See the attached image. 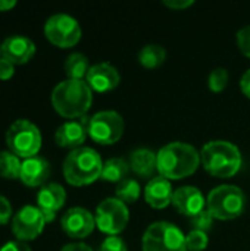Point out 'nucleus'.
<instances>
[{"instance_id": "obj_1", "label": "nucleus", "mask_w": 250, "mask_h": 251, "mask_svg": "<svg viewBox=\"0 0 250 251\" xmlns=\"http://www.w3.org/2000/svg\"><path fill=\"white\" fill-rule=\"evenodd\" d=\"M93 103V90L84 79H65L52 91V106L63 118L85 116Z\"/></svg>"}, {"instance_id": "obj_2", "label": "nucleus", "mask_w": 250, "mask_h": 251, "mask_svg": "<svg viewBox=\"0 0 250 251\" xmlns=\"http://www.w3.org/2000/svg\"><path fill=\"white\" fill-rule=\"evenodd\" d=\"M158 172L167 179H183L196 172L200 165V153L190 144L174 141L158 153Z\"/></svg>"}, {"instance_id": "obj_3", "label": "nucleus", "mask_w": 250, "mask_h": 251, "mask_svg": "<svg viewBox=\"0 0 250 251\" xmlns=\"http://www.w3.org/2000/svg\"><path fill=\"white\" fill-rule=\"evenodd\" d=\"M200 162L206 172L217 178H231L242 168V153L239 147L230 141L215 140L203 146Z\"/></svg>"}, {"instance_id": "obj_4", "label": "nucleus", "mask_w": 250, "mask_h": 251, "mask_svg": "<svg viewBox=\"0 0 250 251\" xmlns=\"http://www.w3.org/2000/svg\"><path fill=\"white\" fill-rule=\"evenodd\" d=\"M103 162L100 154L91 147H78L68 153L63 160V176L74 187L93 184L100 178Z\"/></svg>"}, {"instance_id": "obj_5", "label": "nucleus", "mask_w": 250, "mask_h": 251, "mask_svg": "<svg viewBox=\"0 0 250 251\" xmlns=\"http://www.w3.org/2000/svg\"><path fill=\"white\" fill-rule=\"evenodd\" d=\"M206 206L214 219L233 221L243 215L246 209V196L236 185H218L209 193Z\"/></svg>"}, {"instance_id": "obj_6", "label": "nucleus", "mask_w": 250, "mask_h": 251, "mask_svg": "<svg viewBox=\"0 0 250 251\" xmlns=\"http://www.w3.org/2000/svg\"><path fill=\"white\" fill-rule=\"evenodd\" d=\"M141 249L143 251H187L186 235L171 222H153L143 235Z\"/></svg>"}, {"instance_id": "obj_7", "label": "nucleus", "mask_w": 250, "mask_h": 251, "mask_svg": "<svg viewBox=\"0 0 250 251\" xmlns=\"http://www.w3.org/2000/svg\"><path fill=\"white\" fill-rule=\"evenodd\" d=\"M6 144L18 157H34L41 147L40 129L31 121L18 119L6 131Z\"/></svg>"}, {"instance_id": "obj_8", "label": "nucleus", "mask_w": 250, "mask_h": 251, "mask_svg": "<svg viewBox=\"0 0 250 251\" xmlns=\"http://www.w3.org/2000/svg\"><path fill=\"white\" fill-rule=\"evenodd\" d=\"M124 119L115 110H100L88 121V135L93 141L109 146L121 140L124 134Z\"/></svg>"}, {"instance_id": "obj_9", "label": "nucleus", "mask_w": 250, "mask_h": 251, "mask_svg": "<svg viewBox=\"0 0 250 251\" xmlns=\"http://www.w3.org/2000/svg\"><path fill=\"white\" fill-rule=\"evenodd\" d=\"M44 34L52 44L68 49L80 41L81 26L74 16L68 13H55L46 21Z\"/></svg>"}, {"instance_id": "obj_10", "label": "nucleus", "mask_w": 250, "mask_h": 251, "mask_svg": "<svg viewBox=\"0 0 250 251\" xmlns=\"http://www.w3.org/2000/svg\"><path fill=\"white\" fill-rule=\"evenodd\" d=\"M96 225L108 235H118L122 232L130 221V212L125 203L116 197L105 199L96 209Z\"/></svg>"}, {"instance_id": "obj_11", "label": "nucleus", "mask_w": 250, "mask_h": 251, "mask_svg": "<svg viewBox=\"0 0 250 251\" xmlns=\"http://www.w3.org/2000/svg\"><path fill=\"white\" fill-rule=\"evenodd\" d=\"M46 221L41 210L35 206H24L12 219V232L18 241L35 240L44 229Z\"/></svg>"}, {"instance_id": "obj_12", "label": "nucleus", "mask_w": 250, "mask_h": 251, "mask_svg": "<svg viewBox=\"0 0 250 251\" xmlns=\"http://www.w3.org/2000/svg\"><path fill=\"white\" fill-rule=\"evenodd\" d=\"M60 226L68 237L80 240L93 232L96 226V218L84 207H71L62 216Z\"/></svg>"}, {"instance_id": "obj_13", "label": "nucleus", "mask_w": 250, "mask_h": 251, "mask_svg": "<svg viewBox=\"0 0 250 251\" xmlns=\"http://www.w3.org/2000/svg\"><path fill=\"white\" fill-rule=\"evenodd\" d=\"M88 121H90L88 116H83L80 119H72L60 125L55 132L56 144L60 147L72 149V150L83 147L81 144L85 141L87 134H88L87 131Z\"/></svg>"}, {"instance_id": "obj_14", "label": "nucleus", "mask_w": 250, "mask_h": 251, "mask_svg": "<svg viewBox=\"0 0 250 251\" xmlns=\"http://www.w3.org/2000/svg\"><path fill=\"white\" fill-rule=\"evenodd\" d=\"M66 191L60 184L50 182L40 188L37 194V207L41 210L46 224L56 218V212L65 204Z\"/></svg>"}, {"instance_id": "obj_15", "label": "nucleus", "mask_w": 250, "mask_h": 251, "mask_svg": "<svg viewBox=\"0 0 250 251\" xmlns=\"http://www.w3.org/2000/svg\"><path fill=\"white\" fill-rule=\"evenodd\" d=\"M172 206L175 207L178 213L193 218L202 210H205L206 199L199 188L193 185H184L174 191Z\"/></svg>"}, {"instance_id": "obj_16", "label": "nucleus", "mask_w": 250, "mask_h": 251, "mask_svg": "<svg viewBox=\"0 0 250 251\" xmlns=\"http://www.w3.org/2000/svg\"><path fill=\"white\" fill-rule=\"evenodd\" d=\"M85 82L90 85L93 91L97 93H106L113 88H116L121 82V75L118 69L108 63V62H100L93 65L88 69V74L85 76Z\"/></svg>"}, {"instance_id": "obj_17", "label": "nucleus", "mask_w": 250, "mask_h": 251, "mask_svg": "<svg viewBox=\"0 0 250 251\" xmlns=\"http://www.w3.org/2000/svg\"><path fill=\"white\" fill-rule=\"evenodd\" d=\"M35 53V44L31 38L24 35H10L1 43V57L13 65H22L31 60Z\"/></svg>"}, {"instance_id": "obj_18", "label": "nucleus", "mask_w": 250, "mask_h": 251, "mask_svg": "<svg viewBox=\"0 0 250 251\" xmlns=\"http://www.w3.org/2000/svg\"><path fill=\"white\" fill-rule=\"evenodd\" d=\"M174 190L171 181L164 176L152 178L144 188V200L153 209H165L172 203Z\"/></svg>"}, {"instance_id": "obj_19", "label": "nucleus", "mask_w": 250, "mask_h": 251, "mask_svg": "<svg viewBox=\"0 0 250 251\" xmlns=\"http://www.w3.org/2000/svg\"><path fill=\"white\" fill-rule=\"evenodd\" d=\"M50 176V165L44 157L34 156L25 159L21 166L19 179L28 187H40Z\"/></svg>"}, {"instance_id": "obj_20", "label": "nucleus", "mask_w": 250, "mask_h": 251, "mask_svg": "<svg viewBox=\"0 0 250 251\" xmlns=\"http://www.w3.org/2000/svg\"><path fill=\"white\" fill-rule=\"evenodd\" d=\"M128 163L130 169L141 178H150L158 171V156L150 149H136L128 156Z\"/></svg>"}, {"instance_id": "obj_21", "label": "nucleus", "mask_w": 250, "mask_h": 251, "mask_svg": "<svg viewBox=\"0 0 250 251\" xmlns=\"http://www.w3.org/2000/svg\"><path fill=\"white\" fill-rule=\"evenodd\" d=\"M130 172V163L127 159L124 157H112L109 160H106L103 163V169H102V175L100 178L103 181L108 182H121L125 178H128Z\"/></svg>"}, {"instance_id": "obj_22", "label": "nucleus", "mask_w": 250, "mask_h": 251, "mask_svg": "<svg viewBox=\"0 0 250 251\" xmlns=\"http://www.w3.org/2000/svg\"><path fill=\"white\" fill-rule=\"evenodd\" d=\"M167 60V50L161 44H147L139 51V63L147 69L159 68Z\"/></svg>"}, {"instance_id": "obj_23", "label": "nucleus", "mask_w": 250, "mask_h": 251, "mask_svg": "<svg viewBox=\"0 0 250 251\" xmlns=\"http://www.w3.org/2000/svg\"><path fill=\"white\" fill-rule=\"evenodd\" d=\"M63 68L68 79H84L91 66L88 65L87 56H84L83 53H71L66 57Z\"/></svg>"}, {"instance_id": "obj_24", "label": "nucleus", "mask_w": 250, "mask_h": 251, "mask_svg": "<svg viewBox=\"0 0 250 251\" xmlns=\"http://www.w3.org/2000/svg\"><path fill=\"white\" fill-rule=\"evenodd\" d=\"M22 162L12 151H0V176L6 179H16L21 174Z\"/></svg>"}, {"instance_id": "obj_25", "label": "nucleus", "mask_w": 250, "mask_h": 251, "mask_svg": "<svg viewBox=\"0 0 250 251\" xmlns=\"http://www.w3.org/2000/svg\"><path fill=\"white\" fill-rule=\"evenodd\" d=\"M140 193H141L140 184L134 178H125L116 185V190H115L116 199L125 204L136 203L140 197Z\"/></svg>"}, {"instance_id": "obj_26", "label": "nucleus", "mask_w": 250, "mask_h": 251, "mask_svg": "<svg viewBox=\"0 0 250 251\" xmlns=\"http://www.w3.org/2000/svg\"><path fill=\"white\" fill-rule=\"evenodd\" d=\"M228 79H230L228 71L225 68H217V69L211 71L209 78H208V85H209L211 91L221 93L227 87Z\"/></svg>"}, {"instance_id": "obj_27", "label": "nucleus", "mask_w": 250, "mask_h": 251, "mask_svg": "<svg viewBox=\"0 0 250 251\" xmlns=\"http://www.w3.org/2000/svg\"><path fill=\"white\" fill-rule=\"evenodd\" d=\"M208 243H209V238H208L206 232H203V231L192 229L186 235L187 251H203L208 247Z\"/></svg>"}, {"instance_id": "obj_28", "label": "nucleus", "mask_w": 250, "mask_h": 251, "mask_svg": "<svg viewBox=\"0 0 250 251\" xmlns=\"http://www.w3.org/2000/svg\"><path fill=\"white\" fill-rule=\"evenodd\" d=\"M212 224H214V218L208 209H205L200 213H197L196 216L190 218V225L193 226V229H197V231L206 232L212 228Z\"/></svg>"}, {"instance_id": "obj_29", "label": "nucleus", "mask_w": 250, "mask_h": 251, "mask_svg": "<svg viewBox=\"0 0 250 251\" xmlns=\"http://www.w3.org/2000/svg\"><path fill=\"white\" fill-rule=\"evenodd\" d=\"M99 251H127L125 241L118 235H109L100 246Z\"/></svg>"}, {"instance_id": "obj_30", "label": "nucleus", "mask_w": 250, "mask_h": 251, "mask_svg": "<svg viewBox=\"0 0 250 251\" xmlns=\"http://www.w3.org/2000/svg\"><path fill=\"white\" fill-rule=\"evenodd\" d=\"M236 40H237V46L242 50V53L250 59V25H246L242 29H239Z\"/></svg>"}, {"instance_id": "obj_31", "label": "nucleus", "mask_w": 250, "mask_h": 251, "mask_svg": "<svg viewBox=\"0 0 250 251\" xmlns=\"http://www.w3.org/2000/svg\"><path fill=\"white\" fill-rule=\"evenodd\" d=\"M10 216H12V206L6 197L0 196V226L6 225Z\"/></svg>"}, {"instance_id": "obj_32", "label": "nucleus", "mask_w": 250, "mask_h": 251, "mask_svg": "<svg viewBox=\"0 0 250 251\" xmlns=\"http://www.w3.org/2000/svg\"><path fill=\"white\" fill-rule=\"evenodd\" d=\"M13 72H15L13 63L9 62L4 57H0V79H9V78H12L13 76Z\"/></svg>"}, {"instance_id": "obj_33", "label": "nucleus", "mask_w": 250, "mask_h": 251, "mask_svg": "<svg viewBox=\"0 0 250 251\" xmlns=\"http://www.w3.org/2000/svg\"><path fill=\"white\" fill-rule=\"evenodd\" d=\"M0 251H31V249L24 243V241H9L6 243Z\"/></svg>"}, {"instance_id": "obj_34", "label": "nucleus", "mask_w": 250, "mask_h": 251, "mask_svg": "<svg viewBox=\"0 0 250 251\" xmlns=\"http://www.w3.org/2000/svg\"><path fill=\"white\" fill-rule=\"evenodd\" d=\"M194 1L193 0H164V4L169 9H177V10H181V9H186L189 6H192Z\"/></svg>"}, {"instance_id": "obj_35", "label": "nucleus", "mask_w": 250, "mask_h": 251, "mask_svg": "<svg viewBox=\"0 0 250 251\" xmlns=\"http://www.w3.org/2000/svg\"><path fill=\"white\" fill-rule=\"evenodd\" d=\"M240 88H242L243 94L250 99V69H248V71L243 74V76H242V79H240Z\"/></svg>"}, {"instance_id": "obj_36", "label": "nucleus", "mask_w": 250, "mask_h": 251, "mask_svg": "<svg viewBox=\"0 0 250 251\" xmlns=\"http://www.w3.org/2000/svg\"><path fill=\"white\" fill-rule=\"evenodd\" d=\"M60 251H93V249L84 243H72V244H66Z\"/></svg>"}, {"instance_id": "obj_37", "label": "nucleus", "mask_w": 250, "mask_h": 251, "mask_svg": "<svg viewBox=\"0 0 250 251\" xmlns=\"http://www.w3.org/2000/svg\"><path fill=\"white\" fill-rule=\"evenodd\" d=\"M15 6H16L15 0H0V12L9 10V9H12Z\"/></svg>"}, {"instance_id": "obj_38", "label": "nucleus", "mask_w": 250, "mask_h": 251, "mask_svg": "<svg viewBox=\"0 0 250 251\" xmlns=\"http://www.w3.org/2000/svg\"><path fill=\"white\" fill-rule=\"evenodd\" d=\"M0 56H1V44H0Z\"/></svg>"}]
</instances>
